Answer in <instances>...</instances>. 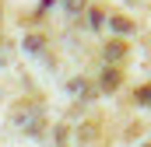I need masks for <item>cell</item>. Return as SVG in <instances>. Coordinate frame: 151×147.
Returning <instances> with one entry per match:
<instances>
[{"label": "cell", "mask_w": 151, "mask_h": 147, "mask_svg": "<svg viewBox=\"0 0 151 147\" xmlns=\"http://www.w3.org/2000/svg\"><path fill=\"white\" fill-rule=\"evenodd\" d=\"M119 84V74L116 70H106V77H102V88H116Z\"/></svg>", "instance_id": "6da1fadb"}, {"label": "cell", "mask_w": 151, "mask_h": 147, "mask_svg": "<svg viewBox=\"0 0 151 147\" xmlns=\"http://www.w3.org/2000/svg\"><path fill=\"white\" fill-rule=\"evenodd\" d=\"M148 147H151V144H148Z\"/></svg>", "instance_id": "5b68a950"}, {"label": "cell", "mask_w": 151, "mask_h": 147, "mask_svg": "<svg viewBox=\"0 0 151 147\" xmlns=\"http://www.w3.org/2000/svg\"><path fill=\"white\" fill-rule=\"evenodd\" d=\"M106 56H113V60H119V56H123V46H119V42H113V49H106Z\"/></svg>", "instance_id": "7a4b0ae2"}, {"label": "cell", "mask_w": 151, "mask_h": 147, "mask_svg": "<svg viewBox=\"0 0 151 147\" xmlns=\"http://www.w3.org/2000/svg\"><path fill=\"white\" fill-rule=\"evenodd\" d=\"M84 7V0H67V11H81Z\"/></svg>", "instance_id": "277c9868"}, {"label": "cell", "mask_w": 151, "mask_h": 147, "mask_svg": "<svg viewBox=\"0 0 151 147\" xmlns=\"http://www.w3.org/2000/svg\"><path fill=\"white\" fill-rule=\"evenodd\" d=\"M113 25H116V32H130V21H123V18H116Z\"/></svg>", "instance_id": "3957f363"}]
</instances>
